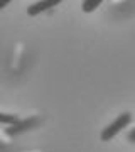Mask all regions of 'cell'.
Instances as JSON below:
<instances>
[{
    "mask_svg": "<svg viewBox=\"0 0 135 152\" xmlns=\"http://www.w3.org/2000/svg\"><path fill=\"white\" fill-rule=\"evenodd\" d=\"M128 122H130V113H123L122 117H118L113 124L108 125L107 129L101 132V140H110V139L117 135V134H118V132L122 130V129H123Z\"/></svg>",
    "mask_w": 135,
    "mask_h": 152,
    "instance_id": "6da1fadb",
    "label": "cell"
},
{
    "mask_svg": "<svg viewBox=\"0 0 135 152\" xmlns=\"http://www.w3.org/2000/svg\"><path fill=\"white\" fill-rule=\"evenodd\" d=\"M56 4H59V0H47V2H37L36 5L29 7V14L31 15H36V14H39V12L46 10V9H51V7H54Z\"/></svg>",
    "mask_w": 135,
    "mask_h": 152,
    "instance_id": "7a4b0ae2",
    "label": "cell"
},
{
    "mask_svg": "<svg viewBox=\"0 0 135 152\" xmlns=\"http://www.w3.org/2000/svg\"><path fill=\"white\" fill-rule=\"evenodd\" d=\"M31 124H34V120H29V122H22V124H17V125H14V127H9L7 129V132L9 134H17L19 130H24V129H29L31 127Z\"/></svg>",
    "mask_w": 135,
    "mask_h": 152,
    "instance_id": "3957f363",
    "label": "cell"
},
{
    "mask_svg": "<svg viewBox=\"0 0 135 152\" xmlns=\"http://www.w3.org/2000/svg\"><path fill=\"white\" fill-rule=\"evenodd\" d=\"M100 4H101L100 0H86V2L83 4V10L85 12H91V10H95V9H98Z\"/></svg>",
    "mask_w": 135,
    "mask_h": 152,
    "instance_id": "277c9868",
    "label": "cell"
},
{
    "mask_svg": "<svg viewBox=\"0 0 135 152\" xmlns=\"http://www.w3.org/2000/svg\"><path fill=\"white\" fill-rule=\"evenodd\" d=\"M7 4H9V2H7V0H2V2H0V7H5Z\"/></svg>",
    "mask_w": 135,
    "mask_h": 152,
    "instance_id": "5b68a950",
    "label": "cell"
}]
</instances>
